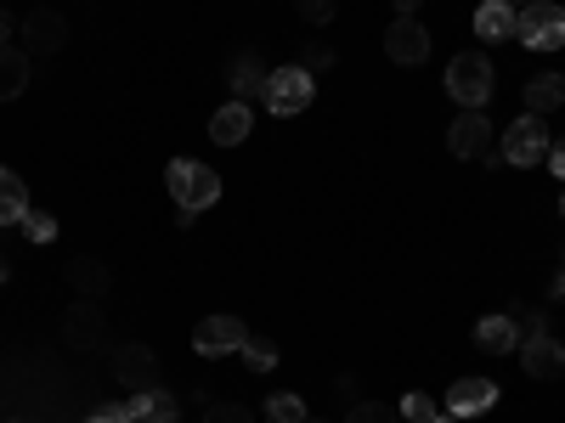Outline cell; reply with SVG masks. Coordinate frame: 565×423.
<instances>
[{
  "mask_svg": "<svg viewBox=\"0 0 565 423\" xmlns=\"http://www.w3.org/2000/svg\"><path fill=\"white\" fill-rule=\"evenodd\" d=\"M300 68H306V74H322V68H334V52H328V45H317V40H311V45H306V57H300Z\"/></svg>",
  "mask_w": 565,
  "mask_h": 423,
  "instance_id": "cell-30",
  "label": "cell"
},
{
  "mask_svg": "<svg viewBox=\"0 0 565 423\" xmlns=\"http://www.w3.org/2000/svg\"><path fill=\"white\" fill-rule=\"evenodd\" d=\"M503 164H514V170H526V164H543L548 159V124H543V113H521L509 130H503Z\"/></svg>",
  "mask_w": 565,
  "mask_h": 423,
  "instance_id": "cell-5",
  "label": "cell"
},
{
  "mask_svg": "<svg viewBox=\"0 0 565 423\" xmlns=\"http://www.w3.org/2000/svg\"><path fill=\"white\" fill-rule=\"evenodd\" d=\"M498 406V384L492 379H458L447 395H441V417H481V412H492Z\"/></svg>",
  "mask_w": 565,
  "mask_h": 423,
  "instance_id": "cell-9",
  "label": "cell"
},
{
  "mask_svg": "<svg viewBox=\"0 0 565 423\" xmlns=\"http://www.w3.org/2000/svg\"><path fill=\"white\" fill-rule=\"evenodd\" d=\"M164 181H170L175 209H186V215H204V209L221 198V175H215L210 164H199V159H170Z\"/></svg>",
  "mask_w": 565,
  "mask_h": 423,
  "instance_id": "cell-1",
  "label": "cell"
},
{
  "mask_svg": "<svg viewBox=\"0 0 565 423\" xmlns=\"http://www.w3.org/2000/svg\"><path fill=\"white\" fill-rule=\"evenodd\" d=\"M476 34L487 45H503L514 34V7H503V0H481V7H476Z\"/></svg>",
  "mask_w": 565,
  "mask_h": 423,
  "instance_id": "cell-20",
  "label": "cell"
},
{
  "mask_svg": "<svg viewBox=\"0 0 565 423\" xmlns=\"http://www.w3.org/2000/svg\"><path fill=\"white\" fill-rule=\"evenodd\" d=\"M565 102V79L559 74H532L526 79V113H554Z\"/></svg>",
  "mask_w": 565,
  "mask_h": 423,
  "instance_id": "cell-22",
  "label": "cell"
},
{
  "mask_svg": "<svg viewBox=\"0 0 565 423\" xmlns=\"http://www.w3.org/2000/svg\"><path fill=\"white\" fill-rule=\"evenodd\" d=\"M492 135H498V124L481 108H458V119L447 124V148H452V159H487Z\"/></svg>",
  "mask_w": 565,
  "mask_h": 423,
  "instance_id": "cell-6",
  "label": "cell"
},
{
  "mask_svg": "<svg viewBox=\"0 0 565 423\" xmlns=\"http://www.w3.org/2000/svg\"><path fill=\"white\" fill-rule=\"evenodd\" d=\"M548 170L565 181V135H559V141H548Z\"/></svg>",
  "mask_w": 565,
  "mask_h": 423,
  "instance_id": "cell-31",
  "label": "cell"
},
{
  "mask_svg": "<svg viewBox=\"0 0 565 423\" xmlns=\"http://www.w3.org/2000/svg\"><path fill=\"white\" fill-rule=\"evenodd\" d=\"M204 423H255V412L244 401H210L204 406Z\"/></svg>",
  "mask_w": 565,
  "mask_h": 423,
  "instance_id": "cell-25",
  "label": "cell"
},
{
  "mask_svg": "<svg viewBox=\"0 0 565 423\" xmlns=\"http://www.w3.org/2000/svg\"><path fill=\"white\" fill-rule=\"evenodd\" d=\"M436 423H458V417H436Z\"/></svg>",
  "mask_w": 565,
  "mask_h": 423,
  "instance_id": "cell-37",
  "label": "cell"
},
{
  "mask_svg": "<svg viewBox=\"0 0 565 423\" xmlns=\"http://www.w3.org/2000/svg\"><path fill=\"white\" fill-rule=\"evenodd\" d=\"M311 97H317V79L300 68V63H282V68H271V79H266V113H277V119H289V113H306L311 108Z\"/></svg>",
  "mask_w": 565,
  "mask_h": 423,
  "instance_id": "cell-3",
  "label": "cell"
},
{
  "mask_svg": "<svg viewBox=\"0 0 565 423\" xmlns=\"http://www.w3.org/2000/svg\"><path fill=\"white\" fill-rule=\"evenodd\" d=\"M385 57L402 63V68H418L424 57H430V34H424L418 18H396V23L385 29Z\"/></svg>",
  "mask_w": 565,
  "mask_h": 423,
  "instance_id": "cell-10",
  "label": "cell"
},
{
  "mask_svg": "<svg viewBox=\"0 0 565 423\" xmlns=\"http://www.w3.org/2000/svg\"><path fill=\"white\" fill-rule=\"evenodd\" d=\"M23 215H29V186L18 170L0 164V226H23Z\"/></svg>",
  "mask_w": 565,
  "mask_h": 423,
  "instance_id": "cell-19",
  "label": "cell"
},
{
  "mask_svg": "<svg viewBox=\"0 0 565 423\" xmlns=\"http://www.w3.org/2000/svg\"><path fill=\"white\" fill-rule=\"evenodd\" d=\"M345 423H402V412L396 406H380V401H356Z\"/></svg>",
  "mask_w": 565,
  "mask_h": 423,
  "instance_id": "cell-26",
  "label": "cell"
},
{
  "mask_svg": "<svg viewBox=\"0 0 565 423\" xmlns=\"http://www.w3.org/2000/svg\"><path fill=\"white\" fill-rule=\"evenodd\" d=\"M249 130H255V113L238 97H232L226 108H215V119H210V141H215V148H238V141H249Z\"/></svg>",
  "mask_w": 565,
  "mask_h": 423,
  "instance_id": "cell-16",
  "label": "cell"
},
{
  "mask_svg": "<svg viewBox=\"0 0 565 423\" xmlns=\"http://www.w3.org/2000/svg\"><path fill=\"white\" fill-rule=\"evenodd\" d=\"M407 423H436L441 417V406L430 401V395H424V390H413V395H402V406H396Z\"/></svg>",
  "mask_w": 565,
  "mask_h": 423,
  "instance_id": "cell-24",
  "label": "cell"
},
{
  "mask_svg": "<svg viewBox=\"0 0 565 423\" xmlns=\"http://www.w3.org/2000/svg\"><path fill=\"white\" fill-rule=\"evenodd\" d=\"M249 345V327L238 322V316H204L199 327H193V350L199 356H232V350H244Z\"/></svg>",
  "mask_w": 565,
  "mask_h": 423,
  "instance_id": "cell-8",
  "label": "cell"
},
{
  "mask_svg": "<svg viewBox=\"0 0 565 423\" xmlns=\"http://www.w3.org/2000/svg\"><path fill=\"white\" fill-rule=\"evenodd\" d=\"M503 7H514V12H521V7H532V0H503Z\"/></svg>",
  "mask_w": 565,
  "mask_h": 423,
  "instance_id": "cell-36",
  "label": "cell"
},
{
  "mask_svg": "<svg viewBox=\"0 0 565 423\" xmlns=\"http://www.w3.org/2000/svg\"><path fill=\"white\" fill-rule=\"evenodd\" d=\"M266 79H271V68H266L255 52H238V57L226 63V85H232V97H238V102L266 97Z\"/></svg>",
  "mask_w": 565,
  "mask_h": 423,
  "instance_id": "cell-15",
  "label": "cell"
},
{
  "mask_svg": "<svg viewBox=\"0 0 565 423\" xmlns=\"http://www.w3.org/2000/svg\"><path fill=\"white\" fill-rule=\"evenodd\" d=\"M85 423H130V412L125 406H103V412H90Z\"/></svg>",
  "mask_w": 565,
  "mask_h": 423,
  "instance_id": "cell-32",
  "label": "cell"
},
{
  "mask_svg": "<svg viewBox=\"0 0 565 423\" xmlns=\"http://www.w3.org/2000/svg\"><path fill=\"white\" fill-rule=\"evenodd\" d=\"M125 412H130V423H175V401H170L159 384H153V390H136Z\"/></svg>",
  "mask_w": 565,
  "mask_h": 423,
  "instance_id": "cell-21",
  "label": "cell"
},
{
  "mask_svg": "<svg viewBox=\"0 0 565 423\" xmlns=\"http://www.w3.org/2000/svg\"><path fill=\"white\" fill-rule=\"evenodd\" d=\"M18 34H23V52H29V57H57L63 40H68V23H63V12H52V7H34V12H23Z\"/></svg>",
  "mask_w": 565,
  "mask_h": 423,
  "instance_id": "cell-7",
  "label": "cell"
},
{
  "mask_svg": "<svg viewBox=\"0 0 565 423\" xmlns=\"http://www.w3.org/2000/svg\"><path fill=\"white\" fill-rule=\"evenodd\" d=\"M63 276H68V289H74L79 300H103V294H108V282H114V276H108V265H103V260H90V254L68 260V271H63Z\"/></svg>",
  "mask_w": 565,
  "mask_h": 423,
  "instance_id": "cell-17",
  "label": "cell"
},
{
  "mask_svg": "<svg viewBox=\"0 0 565 423\" xmlns=\"http://www.w3.org/2000/svg\"><path fill=\"white\" fill-rule=\"evenodd\" d=\"M12 34H18V23H12V12L0 7V45H12Z\"/></svg>",
  "mask_w": 565,
  "mask_h": 423,
  "instance_id": "cell-33",
  "label": "cell"
},
{
  "mask_svg": "<svg viewBox=\"0 0 565 423\" xmlns=\"http://www.w3.org/2000/svg\"><path fill=\"white\" fill-rule=\"evenodd\" d=\"M114 379H119L125 390H153V384H159V356H153L148 345H125V350L114 356Z\"/></svg>",
  "mask_w": 565,
  "mask_h": 423,
  "instance_id": "cell-13",
  "label": "cell"
},
{
  "mask_svg": "<svg viewBox=\"0 0 565 423\" xmlns=\"http://www.w3.org/2000/svg\"><path fill=\"white\" fill-rule=\"evenodd\" d=\"M295 7H300V18H306L311 29H322L328 18H334V0H295Z\"/></svg>",
  "mask_w": 565,
  "mask_h": 423,
  "instance_id": "cell-29",
  "label": "cell"
},
{
  "mask_svg": "<svg viewBox=\"0 0 565 423\" xmlns=\"http://www.w3.org/2000/svg\"><path fill=\"white\" fill-rule=\"evenodd\" d=\"M521 339H526V327H521V316H509V311H498V316H481V322H476V345H481L487 356H509V350H521Z\"/></svg>",
  "mask_w": 565,
  "mask_h": 423,
  "instance_id": "cell-14",
  "label": "cell"
},
{
  "mask_svg": "<svg viewBox=\"0 0 565 423\" xmlns=\"http://www.w3.org/2000/svg\"><path fill=\"white\" fill-rule=\"evenodd\" d=\"M23 231H29L34 243H52V238H57V220H52V215H34V209H29V215H23Z\"/></svg>",
  "mask_w": 565,
  "mask_h": 423,
  "instance_id": "cell-27",
  "label": "cell"
},
{
  "mask_svg": "<svg viewBox=\"0 0 565 423\" xmlns=\"http://www.w3.org/2000/svg\"><path fill=\"white\" fill-rule=\"evenodd\" d=\"M559 215H565V204H559Z\"/></svg>",
  "mask_w": 565,
  "mask_h": 423,
  "instance_id": "cell-38",
  "label": "cell"
},
{
  "mask_svg": "<svg viewBox=\"0 0 565 423\" xmlns=\"http://www.w3.org/2000/svg\"><path fill=\"white\" fill-rule=\"evenodd\" d=\"M492 63L481 57V52H458L452 63H447V97L458 102V108H487V97H492Z\"/></svg>",
  "mask_w": 565,
  "mask_h": 423,
  "instance_id": "cell-2",
  "label": "cell"
},
{
  "mask_svg": "<svg viewBox=\"0 0 565 423\" xmlns=\"http://www.w3.org/2000/svg\"><path fill=\"white\" fill-rule=\"evenodd\" d=\"M514 356H521V367L532 372V379H559L565 372V345L554 334H526Z\"/></svg>",
  "mask_w": 565,
  "mask_h": 423,
  "instance_id": "cell-12",
  "label": "cell"
},
{
  "mask_svg": "<svg viewBox=\"0 0 565 423\" xmlns=\"http://www.w3.org/2000/svg\"><path fill=\"white\" fill-rule=\"evenodd\" d=\"M103 327H108L103 300H74L68 316H63V339H68L74 350H97V345H103Z\"/></svg>",
  "mask_w": 565,
  "mask_h": 423,
  "instance_id": "cell-11",
  "label": "cell"
},
{
  "mask_svg": "<svg viewBox=\"0 0 565 423\" xmlns=\"http://www.w3.org/2000/svg\"><path fill=\"white\" fill-rule=\"evenodd\" d=\"M396 18H418V0H396Z\"/></svg>",
  "mask_w": 565,
  "mask_h": 423,
  "instance_id": "cell-34",
  "label": "cell"
},
{
  "mask_svg": "<svg viewBox=\"0 0 565 423\" xmlns=\"http://www.w3.org/2000/svg\"><path fill=\"white\" fill-rule=\"evenodd\" d=\"M238 356H244V361H249V367H255V372H266V367H271V361H277V345H266V339H249V345H244V350H238Z\"/></svg>",
  "mask_w": 565,
  "mask_h": 423,
  "instance_id": "cell-28",
  "label": "cell"
},
{
  "mask_svg": "<svg viewBox=\"0 0 565 423\" xmlns=\"http://www.w3.org/2000/svg\"><path fill=\"white\" fill-rule=\"evenodd\" d=\"M514 40L532 45V52H559L565 45V7L554 0H532V7L514 12Z\"/></svg>",
  "mask_w": 565,
  "mask_h": 423,
  "instance_id": "cell-4",
  "label": "cell"
},
{
  "mask_svg": "<svg viewBox=\"0 0 565 423\" xmlns=\"http://www.w3.org/2000/svg\"><path fill=\"white\" fill-rule=\"evenodd\" d=\"M266 417L271 423H306V395H295V390L266 395Z\"/></svg>",
  "mask_w": 565,
  "mask_h": 423,
  "instance_id": "cell-23",
  "label": "cell"
},
{
  "mask_svg": "<svg viewBox=\"0 0 565 423\" xmlns=\"http://www.w3.org/2000/svg\"><path fill=\"white\" fill-rule=\"evenodd\" d=\"M306 423H311V417H306Z\"/></svg>",
  "mask_w": 565,
  "mask_h": 423,
  "instance_id": "cell-39",
  "label": "cell"
},
{
  "mask_svg": "<svg viewBox=\"0 0 565 423\" xmlns=\"http://www.w3.org/2000/svg\"><path fill=\"white\" fill-rule=\"evenodd\" d=\"M29 90V52L23 45H0V102H18Z\"/></svg>",
  "mask_w": 565,
  "mask_h": 423,
  "instance_id": "cell-18",
  "label": "cell"
},
{
  "mask_svg": "<svg viewBox=\"0 0 565 423\" xmlns=\"http://www.w3.org/2000/svg\"><path fill=\"white\" fill-rule=\"evenodd\" d=\"M548 294H554V300H559V294H565V265H559V271H554V282H548Z\"/></svg>",
  "mask_w": 565,
  "mask_h": 423,
  "instance_id": "cell-35",
  "label": "cell"
}]
</instances>
